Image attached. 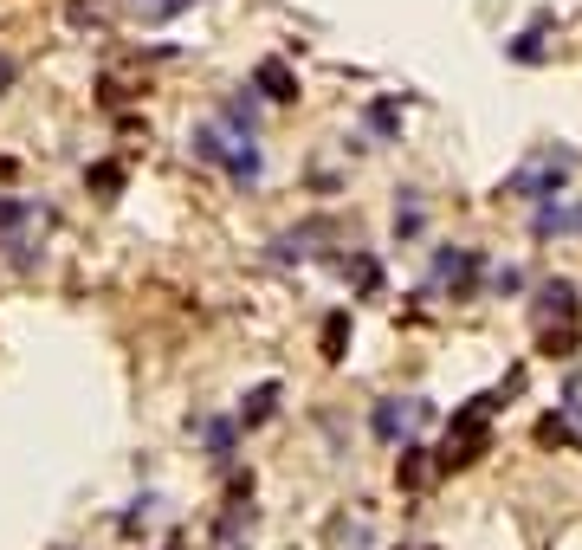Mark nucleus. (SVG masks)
I'll list each match as a JSON object with an SVG mask.
<instances>
[{
    "label": "nucleus",
    "mask_w": 582,
    "mask_h": 550,
    "mask_svg": "<svg viewBox=\"0 0 582 550\" xmlns=\"http://www.w3.org/2000/svg\"><path fill=\"white\" fill-rule=\"evenodd\" d=\"M570 169H576L570 149H544V156L524 162L518 175H505V201H550V195H563Z\"/></svg>",
    "instance_id": "1"
},
{
    "label": "nucleus",
    "mask_w": 582,
    "mask_h": 550,
    "mask_svg": "<svg viewBox=\"0 0 582 550\" xmlns=\"http://www.w3.org/2000/svg\"><path fill=\"white\" fill-rule=\"evenodd\" d=\"M427 421H434V402H421V395H382V402L369 408V434H376L382 447H395V440L408 447Z\"/></svg>",
    "instance_id": "2"
},
{
    "label": "nucleus",
    "mask_w": 582,
    "mask_h": 550,
    "mask_svg": "<svg viewBox=\"0 0 582 550\" xmlns=\"http://www.w3.org/2000/svg\"><path fill=\"white\" fill-rule=\"evenodd\" d=\"M531 233H537V240H563V233H582V201H576V208H570L563 195L531 201Z\"/></svg>",
    "instance_id": "3"
},
{
    "label": "nucleus",
    "mask_w": 582,
    "mask_h": 550,
    "mask_svg": "<svg viewBox=\"0 0 582 550\" xmlns=\"http://www.w3.org/2000/svg\"><path fill=\"white\" fill-rule=\"evenodd\" d=\"M220 175H227L233 188H253L259 175H266V149H259V136H233L227 162H220Z\"/></svg>",
    "instance_id": "4"
},
{
    "label": "nucleus",
    "mask_w": 582,
    "mask_h": 550,
    "mask_svg": "<svg viewBox=\"0 0 582 550\" xmlns=\"http://www.w3.org/2000/svg\"><path fill=\"white\" fill-rule=\"evenodd\" d=\"M188 428L207 440V460L214 466H227L233 447H240V421H227V415H188Z\"/></svg>",
    "instance_id": "5"
},
{
    "label": "nucleus",
    "mask_w": 582,
    "mask_h": 550,
    "mask_svg": "<svg viewBox=\"0 0 582 550\" xmlns=\"http://www.w3.org/2000/svg\"><path fill=\"white\" fill-rule=\"evenodd\" d=\"M259 117H266V104H259L253 98V91H233V98L227 104H220V130H227V136H259Z\"/></svg>",
    "instance_id": "6"
},
{
    "label": "nucleus",
    "mask_w": 582,
    "mask_h": 550,
    "mask_svg": "<svg viewBox=\"0 0 582 550\" xmlns=\"http://www.w3.org/2000/svg\"><path fill=\"white\" fill-rule=\"evenodd\" d=\"M324 233H330V220H311V227H291V233H279V240H272V266H291V259H311Z\"/></svg>",
    "instance_id": "7"
},
{
    "label": "nucleus",
    "mask_w": 582,
    "mask_h": 550,
    "mask_svg": "<svg viewBox=\"0 0 582 550\" xmlns=\"http://www.w3.org/2000/svg\"><path fill=\"white\" fill-rule=\"evenodd\" d=\"M188 149H194V162H207V169H220V162H227V149H233V136L220 130V123H194Z\"/></svg>",
    "instance_id": "8"
},
{
    "label": "nucleus",
    "mask_w": 582,
    "mask_h": 550,
    "mask_svg": "<svg viewBox=\"0 0 582 550\" xmlns=\"http://www.w3.org/2000/svg\"><path fill=\"white\" fill-rule=\"evenodd\" d=\"M272 415H279V382H259V389L240 402V415H233V421H240V428H266Z\"/></svg>",
    "instance_id": "9"
},
{
    "label": "nucleus",
    "mask_w": 582,
    "mask_h": 550,
    "mask_svg": "<svg viewBox=\"0 0 582 550\" xmlns=\"http://www.w3.org/2000/svg\"><path fill=\"white\" fill-rule=\"evenodd\" d=\"M39 220L33 201H20V195H0V246L7 240H26V227Z\"/></svg>",
    "instance_id": "10"
},
{
    "label": "nucleus",
    "mask_w": 582,
    "mask_h": 550,
    "mask_svg": "<svg viewBox=\"0 0 582 550\" xmlns=\"http://www.w3.org/2000/svg\"><path fill=\"white\" fill-rule=\"evenodd\" d=\"M253 85H259V98H272V104H291V98H298V78H291L279 59H266V65H259V72H253Z\"/></svg>",
    "instance_id": "11"
},
{
    "label": "nucleus",
    "mask_w": 582,
    "mask_h": 550,
    "mask_svg": "<svg viewBox=\"0 0 582 550\" xmlns=\"http://www.w3.org/2000/svg\"><path fill=\"white\" fill-rule=\"evenodd\" d=\"M427 208H421V188H401L395 195V240H421Z\"/></svg>",
    "instance_id": "12"
},
{
    "label": "nucleus",
    "mask_w": 582,
    "mask_h": 550,
    "mask_svg": "<svg viewBox=\"0 0 582 550\" xmlns=\"http://www.w3.org/2000/svg\"><path fill=\"white\" fill-rule=\"evenodd\" d=\"M550 311H557L563 324L576 318V285H570V279H544V292H537V318L550 324Z\"/></svg>",
    "instance_id": "13"
},
{
    "label": "nucleus",
    "mask_w": 582,
    "mask_h": 550,
    "mask_svg": "<svg viewBox=\"0 0 582 550\" xmlns=\"http://www.w3.org/2000/svg\"><path fill=\"white\" fill-rule=\"evenodd\" d=\"M156 492H136V499H130V512H123L117 518V531H123V538H136V531H149V525H156Z\"/></svg>",
    "instance_id": "14"
},
{
    "label": "nucleus",
    "mask_w": 582,
    "mask_h": 550,
    "mask_svg": "<svg viewBox=\"0 0 582 550\" xmlns=\"http://www.w3.org/2000/svg\"><path fill=\"white\" fill-rule=\"evenodd\" d=\"M188 7H194V0H130V13H136V20H149V26L175 20V13H188Z\"/></svg>",
    "instance_id": "15"
},
{
    "label": "nucleus",
    "mask_w": 582,
    "mask_h": 550,
    "mask_svg": "<svg viewBox=\"0 0 582 550\" xmlns=\"http://www.w3.org/2000/svg\"><path fill=\"white\" fill-rule=\"evenodd\" d=\"M511 59H518V65H537V59H544V33H518V39H511Z\"/></svg>",
    "instance_id": "16"
},
{
    "label": "nucleus",
    "mask_w": 582,
    "mask_h": 550,
    "mask_svg": "<svg viewBox=\"0 0 582 550\" xmlns=\"http://www.w3.org/2000/svg\"><path fill=\"white\" fill-rule=\"evenodd\" d=\"M369 130H376V136H395L401 130V117H395V104H388V98L369 104Z\"/></svg>",
    "instance_id": "17"
},
{
    "label": "nucleus",
    "mask_w": 582,
    "mask_h": 550,
    "mask_svg": "<svg viewBox=\"0 0 582 550\" xmlns=\"http://www.w3.org/2000/svg\"><path fill=\"white\" fill-rule=\"evenodd\" d=\"M492 292H498V298L524 292V272H518V266H498V272H492Z\"/></svg>",
    "instance_id": "18"
},
{
    "label": "nucleus",
    "mask_w": 582,
    "mask_h": 550,
    "mask_svg": "<svg viewBox=\"0 0 582 550\" xmlns=\"http://www.w3.org/2000/svg\"><path fill=\"white\" fill-rule=\"evenodd\" d=\"M91 188H104V201H110V195H117V188H123V169H110V162H97V169H91Z\"/></svg>",
    "instance_id": "19"
},
{
    "label": "nucleus",
    "mask_w": 582,
    "mask_h": 550,
    "mask_svg": "<svg viewBox=\"0 0 582 550\" xmlns=\"http://www.w3.org/2000/svg\"><path fill=\"white\" fill-rule=\"evenodd\" d=\"M324 356H343V311L324 324Z\"/></svg>",
    "instance_id": "20"
},
{
    "label": "nucleus",
    "mask_w": 582,
    "mask_h": 550,
    "mask_svg": "<svg viewBox=\"0 0 582 550\" xmlns=\"http://www.w3.org/2000/svg\"><path fill=\"white\" fill-rule=\"evenodd\" d=\"M13 78H20V72H13V59H7V52H0V91H7Z\"/></svg>",
    "instance_id": "21"
}]
</instances>
